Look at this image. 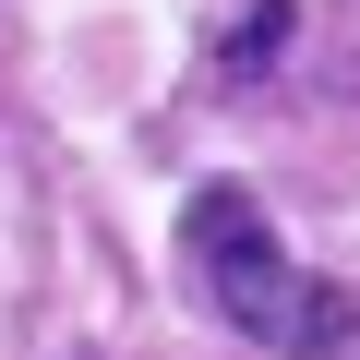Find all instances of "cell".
<instances>
[{
	"label": "cell",
	"instance_id": "7a4b0ae2",
	"mask_svg": "<svg viewBox=\"0 0 360 360\" xmlns=\"http://www.w3.org/2000/svg\"><path fill=\"white\" fill-rule=\"evenodd\" d=\"M276 37H288V0H264V13L240 25V72H264V49H276Z\"/></svg>",
	"mask_w": 360,
	"mask_h": 360
},
{
	"label": "cell",
	"instance_id": "6da1fadb",
	"mask_svg": "<svg viewBox=\"0 0 360 360\" xmlns=\"http://www.w3.org/2000/svg\"><path fill=\"white\" fill-rule=\"evenodd\" d=\"M180 252H193V276H205V300H217V324H229L240 348L324 360V348L360 336V300L276 240V217L240 193V180H205V193L180 205Z\"/></svg>",
	"mask_w": 360,
	"mask_h": 360
}]
</instances>
